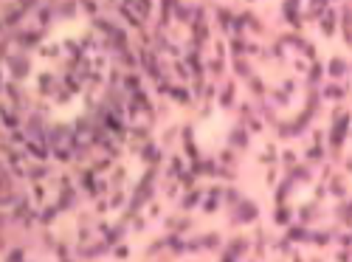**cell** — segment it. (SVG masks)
I'll return each instance as SVG.
<instances>
[{
  "label": "cell",
  "instance_id": "1",
  "mask_svg": "<svg viewBox=\"0 0 352 262\" xmlns=\"http://www.w3.org/2000/svg\"><path fill=\"white\" fill-rule=\"evenodd\" d=\"M99 96V74L94 60V37L85 28L60 23L37 48L34 71L28 76V102L37 107V122L51 133L79 130L85 113Z\"/></svg>",
  "mask_w": 352,
  "mask_h": 262
}]
</instances>
